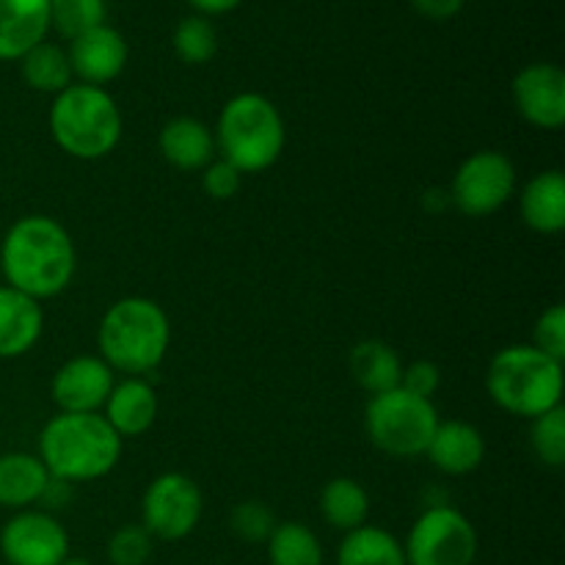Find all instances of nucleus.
I'll list each match as a JSON object with an SVG mask.
<instances>
[{
  "label": "nucleus",
  "mask_w": 565,
  "mask_h": 565,
  "mask_svg": "<svg viewBox=\"0 0 565 565\" xmlns=\"http://www.w3.org/2000/svg\"><path fill=\"white\" fill-rule=\"evenodd\" d=\"M50 472L42 458L31 452H6L0 456V508L28 511L44 494Z\"/></svg>",
  "instance_id": "412c9836"
},
{
  "label": "nucleus",
  "mask_w": 565,
  "mask_h": 565,
  "mask_svg": "<svg viewBox=\"0 0 565 565\" xmlns=\"http://www.w3.org/2000/svg\"><path fill=\"white\" fill-rule=\"evenodd\" d=\"M270 565H323V544L301 522H279L265 541Z\"/></svg>",
  "instance_id": "a878e982"
},
{
  "label": "nucleus",
  "mask_w": 565,
  "mask_h": 565,
  "mask_svg": "<svg viewBox=\"0 0 565 565\" xmlns=\"http://www.w3.org/2000/svg\"><path fill=\"white\" fill-rule=\"evenodd\" d=\"M152 541L141 524H125L108 541L110 565H147L152 557Z\"/></svg>",
  "instance_id": "7c9ffc66"
},
{
  "label": "nucleus",
  "mask_w": 565,
  "mask_h": 565,
  "mask_svg": "<svg viewBox=\"0 0 565 565\" xmlns=\"http://www.w3.org/2000/svg\"><path fill=\"white\" fill-rule=\"evenodd\" d=\"M414 9L428 20H450L463 9V0H412Z\"/></svg>",
  "instance_id": "f704fd0d"
},
{
  "label": "nucleus",
  "mask_w": 565,
  "mask_h": 565,
  "mask_svg": "<svg viewBox=\"0 0 565 565\" xmlns=\"http://www.w3.org/2000/svg\"><path fill=\"white\" fill-rule=\"evenodd\" d=\"M428 461L445 475H469L483 463L486 439L475 425L447 419L436 425V434L425 450Z\"/></svg>",
  "instance_id": "f3484780"
},
{
  "label": "nucleus",
  "mask_w": 565,
  "mask_h": 565,
  "mask_svg": "<svg viewBox=\"0 0 565 565\" xmlns=\"http://www.w3.org/2000/svg\"><path fill=\"white\" fill-rule=\"evenodd\" d=\"M337 565H406V552L390 530L362 524L340 541Z\"/></svg>",
  "instance_id": "5701e85b"
},
{
  "label": "nucleus",
  "mask_w": 565,
  "mask_h": 565,
  "mask_svg": "<svg viewBox=\"0 0 565 565\" xmlns=\"http://www.w3.org/2000/svg\"><path fill=\"white\" fill-rule=\"evenodd\" d=\"M0 270L6 285L25 296L53 298L75 276V243L50 215H25L14 221L0 243Z\"/></svg>",
  "instance_id": "f257e3e1"
},
{
  "label": "nucleus",
  "mask_w": 565,
  "mask_h": 565,
  "mask_svg": "<svg viewBox=\"0 0 565 565\" xmlns=\"http://www.w3.org/2000/svg\"><path fill=\"white\" fill-rule=\"evenodd\" d=\"M171 323L163 307L141 296L110 303L99 320V359L127 379H141L160 367L169 353Z\"/></svg>",
  "instance_id": "7ed1b4c3"
},
{
  "label": "nucleus",
  "mask_w": 565,
  "mask_h": 565,
  "mask_svg": "<svg viewBox=\"0 0 565 565\" xmlns=\"http://www.w3.org/2000/svg\"><path fill=\"white\" fill-rule=\"evenodd\" d=\"M241 180H243L241 171H237L232 163H226L224 158L210 160V163L202 169L204 193L213 199H218V202L235 196V193L241 191Z\"/></svg>",
  "instance_id": "473e14b6"
},
{
  "label": "nucleus",
  "mask_w": 565,
  "mask_h": 565,
  "mask_svg": "<svg viewBox=\"0 0 565 565\" xmlns=\"http://www.w3.org/2000/svg\"><path fill=\"white\" fill-rule=\"evenodd\" d=\"M22 81L33 88V92L42 94H58L66 86H72V66L70 55L64 47L53 42H39L36 47L28 50L20 58Z\"/></svg>",
  "instance_id": "393cba45"
},
{
  "label": "nucleus",
  "mask_w": 565,
  "mask_h": 565,
  "mask_svg": "<svg viewBox=\"0 0 565 565\" xmlns=\"http://www.w3.org/2000/svg\"><path fill=\"white\" fill-rule=\"evenodd\" d=\"M66 55H70L72 75L81 77V83L103 88L125 70L127 42L116 28L97 25L72 39Z\"/></svg>",
  "instance_id": "4468645a"
},
{
  "label": "nucleus",
  "mask_w": 565,
  "mask_h": 565,
  "mask_svg": "<svg viewBox=\"0 0 565 565\" xmlns=\"http://www.w3.org/2000/svg\"><path fill=\"white\" fill-rule=\"evenodd\" d=\"M61 565H94V563L88 561V557H72V555H66V561L61 563Z\"/></svg>",
  "instance_id": "4c0bfd02"
},
{
  "label": "nucleus",
  "mask_w": 565,
  "mask_h": 565,
  "mask_svg": "<svg viewBox=\"0 0 565 565\" xmlns=\"http://www.w3.org/2000/svg\"><path fill=\"white\" fill-rule=\"evenodd\" d=\"M441 384V373L434 362H412L408 367H403L401 375V386L412 395L425 397V401H434L436 390Z\"/></svg>",
  "instance_id": "72a5a7b5"
},
{
  "label": "nucleus",
  "mask_w": 565,
  "mask_h": 565,
  "mask_svg": "<svg viewBox=\"0 0 565 565\" xmlns=\"http://www.w3.org/2000/svg\"><path fill=\"white\" fill-rule=\"evenodd\" d=\"M434 401L412 395L403 386L373 395L364 412V428L381 452L395 458L425 456L439 425Z\"/></svg>",
  "instance_id": "0eeeda50"
},
{
  "label": "nucleus",
  "mask_w": 565,
  "mask_h": 565,
  "mask_svg": "<svg viewBox=\"0 0 565 565\" xmlns=\"http://www.w3.org/2000/svg\"><path fill=\"white\" fill-rule=\"evenodd\" d=\"M174 53L177 58L185 64L199 66L207 64L215 53H218V33H215L213 22L202 14L185 17L180 25L174 28Z\"/></svg>",
  "instance_id": "bb28decb"
},
{
  "label": "nucleus",
  "mask_w": 565,
  "mask_h": 565,
  "mask_svg": "<svg viewBox=\"0 0 565 565\" xmlns=\"http://www.w3.org/2000/svg\"><path fill=\"white\" fill-rule=\"evenodd\" d=\"M348 367H351L356 384L370 395H381V392L401 386V356L395 353V348L381 340H364L353 345L351 356H348Z\"/></svg>",
  "instance_id": "4be33fe9"
},
{
  "label": "nucleus",
  "mask_w": 565,
  "mask_h": 565,
  "mask_svg": "<svg viewBox=\"0 0 565 565\" xmlns=\"http://www.w3.org/2000/svg\"><path fill=\"white\" fill-rule=\"evenodd\" d=\"M125 439L105 423L103 414L58 412L39 434V458L53 478L66 483H92L114 472Z\"/></svg>",
  "instance_id": "f03ea898"
},
{
  "label": "nucleus",
  "mask_w": 565,
  "mask_h": 565,
  "mask_svg": "<svg viewBox=\"0 0 565 565\" xmlns=\"http://www.w3.org/2000/svg\"><path fill=\"white\" fill-rule=\"evenodd\" d=\"M320 513L334 530L351 533V530L367 524L370 497L364 486L353 478H334L326 483L323 494H320Z\"/></svg>",
  "instance_id": "b1692460"
},
{
  "label": "nucleus",
  "mask_w": 565,
  "mask_h": 565,
  "mask_svg": "<svg viewBox=\"0 0 565 565\" xmlns=\"http://www.w3.org/2000/svg\"><path fill=\"white\" fill-rule=\"evenodd\" d=\"M478 530L450 505H430L403 541L406 565H475Z\"/></svg>",
  "instance_id": "6e6552de"
},
{
  "label": "nucleus",
  "mask_w": 565,
  "mask_h": 565,
  "mask_svg": "<svg viewBox=\"0 0 565 565\" xmlns=\"http://www.w3.org/2000/svg\"><path fill=\"white\" fill-rule=\"evenodd\" d=\"M50 31V0H0V61H20Z\"/></svg>",
  "instance_id": "2eb2a0df"
},
{
  "label": "nucleus",
  "mask_w": 565,
  "mask_h": 565,
  "mask_svg": "<svg viewBox=\"0 0 565 565\" xmlns=\"http://www.w3.org/2000/svg\"><path fill=\"white\" fill-rule=\"evenodd\" d=\"M188 3L193 6V9H199L202 11V17L204 14H226V11H232V9H237V6H241V0H188Z\"/></svg>",
  "instance_id": "e433bc0d"
},
{
  "label": "nucleus",
  "mask_w": 565,
  "mask_h": 565,
  "mask_svg": "<svg viewBox=\"0 0 565 565\" xmlns=\"http://www.w3.org/2000/svg\"><path fill=\"white\" fill-rule=\"evenodd\" d=\"M486 390L502 412L535 419L563 406V362L535 345H508L491 359Z\"/></svg>",
  "instance_id": "20e7f679"
},
{
  "label": "nucleus",
  "mask_w": 565,
  "mask_h": 565,
  "mask_svg": "<svg viewBox=\"0 0 565 565\" xmlns=\"http://www.w3.org/2000/svg\"><path fill=\"white\" fill-rule=\"evenodd\" d=\"M530 445H533L535 458L544 467L561 469L565 463V408L557 406L552 412L541 414L533 419L530 430Z\"/></svg>",
  "instance_id": "c85d7f7f"
},
{
  "label": "nucleus",
  "mask_w": 565,
  "mask_h": 565,
  "mask_svg": "<svg viewBox=\"0 0 565 565\" xmlns=\"http://www.w3.org/2000/svg\"><path fill=\"white\" fill-rule=\"evenodd\" d=\"M44 329V315L36 298L0 287V359L25 356L39 342Z\"/></svg>",
  "instance_id": "dca6fc26"
},
{
  "label": "nucleus",
  "mask_w": 565,
  "mask_h": 565,
  "mask_svg": "<svg viewBox=\"0 0 565 565\" xmlns=\"http://www.w3.org/2000/svg\"><path fill=\"white\" fill-rule=\"evenodd\" d=\"M6 565H61L70 555L64 524L47 511H17L0 530Z\"/></svg>",
  "instance_id": "9b49d317"
},
{
  "label": "nucleus",
  "mask_w": 565,
  "mask_h": 565,
  "mask_svg": "<svg viewBox=\"0 0 565 565\" xmlns=\"http://www.w3.org/2000/svg\"><path fill=\"white\" fill-rule=\"evenodd\" d=\"M0 565H6V563H0Z\"/></svg>",
  "instance_id": "58836bf2"
},
{
  "label": "nucleus",
  "mask_w": 565,
  "mask_h": 565,
  "mask_svg": "<svg viewBox=\"0 0 565 565\" xmlns=\"http://www.w3.org/2000/svg\"><path fill=\"white\" fill-rule=\"evenodd\" d=\"M99 414L121 439L141 436L158 419V395L143 379H125L121 384H114Z\"/></svg>",
  "instance_id": "a211bd4d"
},
{
  "label": "nucleus",
  "mask_w": 565,
  "mask_h": 565,
  "mask_svg": "<svg viewBox=\"0 0 565 565\" xmlns=\"http://www.w3.org/2000/svg\"><path fill=\"white\" fill-rule=\"evenodd\" d=\"M533 345L539 351H544L546 356L563 362L565 359V307L555 303V307L546 309L539 320H535V334Z\"/></svg>",
  "instance_id": "2f4dec72"
},
{
  "label": "nucleus",
  "mask_w": 565,
  "mask_h": 565,
  "mask_svg": "<svg viewBox=\"0 0 565 565\" xmlns=\"http://www.w3.org/2000/svg\"><path fill=\"white\" fill-rule=\"evenodd\" d=\"M121 110L105 88L72 83L50 105V136L77 160H99L121 141Z\"/></svg>",
  "instance_id": "39448f33"
},
{
  "label": "nucleus",
  "mask_w": 565,
  "mask_h": 565,
  "mask_svg": "<svg viewBox=\"0 0 565 565\" xmlns=\"http://www.w3.org/2000/svg\"><path fill=\"white\" fill-rule=\"evenodd\" d=\"M204 497L196 480L182 472H166L149 483L141 500V527L152 539L182 541L199 527Z\"/></svg>",
  "instance_id": "9d476101"
},
{
  "label": "nucleus",
  "mask_w": 565,
  "mask_h": 565,
  "mask_svg": "<svg viewBox=\"0 0 565 565\" xmlns=\"http://www.w3.org/2000/svg\"><path fill=\"white\" fill-rule=\"evenodd\" d=\"M276 516L265 502L259 500H246L232 511L230 527L237 539H243L246 544H265L270 539L276 527Z\"/></svg>",
  "instance_id": "c756f323"
},
{
  "label": "nucleus",
  "mask_w": 565,
  "mask_h": 565,
  "mask_svg": "<svg viewBox=\"0 0 565 565\" xmlns=\"http://www.w3.org/2000/svg\"><path fill=\"white\" fill-rule=\"evenodd\" d=\"M285 119L263 94H237L221 108L215 147L241 174L268 171L285 152Z\"/></svg>",
  "instance_id": "423d86ee"
},
{
  "label": "nucleus",
  "mask_w": 565,
  "mask_h": 565,
  "mask_svg": "<svg viewBox=\"0 0 565 565\" xmlns=\"http://www.w3.org/2000/svg\"><path fill=\"white\" fill-rule=\"evenodd\" d=\"M105 0H50V28L72 42L92 28L105 25Z\"/></svg>",
  "instance_id": "cd10ccee"
},
{
  "label": "nucleus",
  "mask_w": 565,
  "mask_h": 565,
  "mask_svg": "<svg viewBox=\"0 0 565 565\" xmlns=\"http://www.w3.org/2000/svg\"><path fill=\"white\" fill-rule=\"evenodd\" d=\"M516 182V166L508 154L480 149L458 166L450 185V202L469 218H486L511 202Z\"/></svg>",
  "instance_id": "1a4fd4ad"
},
{
  "label": "nucleus",
  "mask_w": 565,
  "mask_h": 565,
  "mask_svg": "<svg viewBox=\"0 0 565 565\" xmlns=\"http://www.w3.org/2000/svg\"><path fill=\"white\" fill-rule=\"evenodd\" d=\"M42 502L47 511H55V508H66L72 502V483H66V480L61 478H53L50 475L47 486H44V494H42Z\"/></svg>",
  "instance_id": "c9c22d12"
},
{
  "label": "nucleus",
  "mask_w": 565,
  "mask_h": 565,
  "mask_svg": "<svg viewBox=\"0 0 565 565\" xmlns=\"http://www.w3.org/2000/svg\"><path fill=\"white\" fill-rule=\"evenodd\" d=\"M513 105L519 116L541 130L565 125V72L557 64H530L513 77Z\"/></svg>",
  "instance_id": "f8f14e48"
},
{
  "label": "nucleus",
  "mask_w": 565,
  "mask_h": 565,
  "mask_svg": "<svg viewBox=\"0 0 565 565\" xmlns=\"http://www.w3.org/2000/svg\"><path fill=\"white\" fill-rule=\"evenodd\" d=\"M158 149L174 169L202 171L215 154V136L204 121L193 116H177L160 130Z\"/></svg>",
  "instance_id": "6ab92c4d"
},
{
  "label": "nucleus",
  "mask_w": 565,
  "mask_h": 565,
  "mask_svg": "<svg viewBox=\"0 0 565 565\" xmlns=\"http://www.w3.org/2000/svg\"><path fill=\"white\" fill-rule=\"evenodd\" d=\"M114 390V370L99 356H75L53 375L50 395L58 412L99 414Z\"/></svg>",
  "instance_id": "ddd939ff"
},
{
  "label": "nucleus",
  "mask_w": 565,
  "mask_h": 565,
  "mask_svg": "<svg viewBox=\"0 0 565 565\" xmlns=\"http://www.w3.org/2000/svg\"><path fill=\"white\" fill-rule=\"evenodd\" d=\"M522 221L539 235H557L565 230V177L550 169L535 174L522 188Z\"/></svg>",
  "instance_id": "aec40b11"
}]
</instances>
